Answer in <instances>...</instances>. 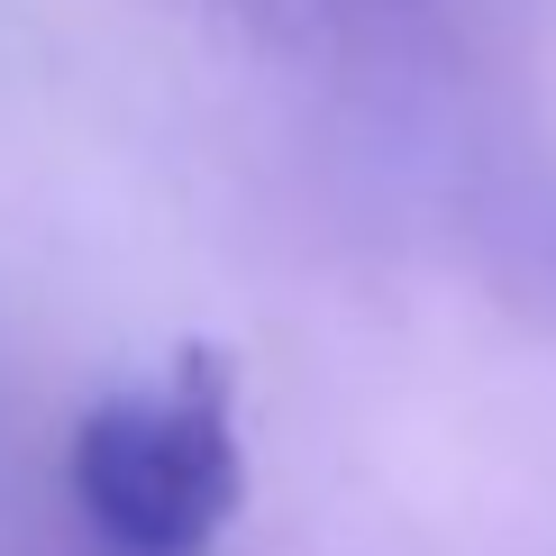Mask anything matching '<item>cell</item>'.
Returning <instances> with one entry per match:
<instances>
[{
    "label": "cell",
    "instance_id": "6da1fadb",
    "mask_svg": "<svg viewBox=\"0 0 556 556\" xmlns=\"http://www.w3.org/2000/svg\"><path fill=\"white\" fill-rule=\"evenodd\" d=\"M238 493L247 456L211 346H192L165 392H119L74 429V502L119 556H201L228 529Z\"/></svg>",
    "mask_w": 556,
    "mask_h": 556
}]
</instances>
